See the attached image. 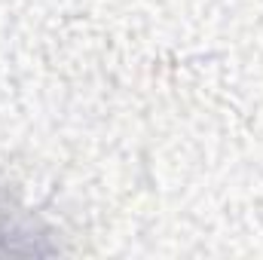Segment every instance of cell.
Listing matches in <instances>:
<instances>
[{
  "label": "cell",
  "mask_w": 263,
  "mask_h": 260,
  "mask_svg": "<svg viewBox=\"0 0 263 260\" xmlns=\"http://www.w3.org/2000/svg\"><path fill=\"white\" fill-rule=\"evenodd\" d=\"M3 236H18V239H25V236H31V230L22 227V224L12 217V211L0 208V239H3Z\"/></svg>",
  "instance_id": "obj_1"
}]
</instances>
